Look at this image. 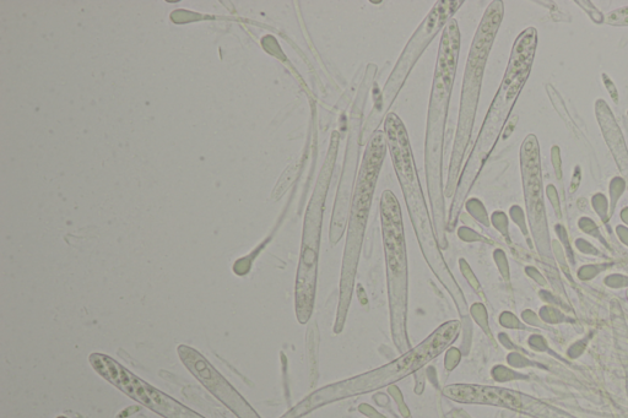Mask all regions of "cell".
Returning a JSON list of instances; mask_svg holds the SVG:
<instances>
[{"mask_svg": "<svg viewBox=\"0 0 628 418\" xmlns=\"http://www.w3.org/2000/svg\"><path fill=\"white\" fill-rule=\"evenodd\" d=\"M89 361L99 376L106 379L113 387L121 390L128 398L137 401L138 404L145 406L146 409L157 415L164 418H205L189 407L178 403L171 396L162 393L161 390L154 388L153 385L144 382L143 379L135 376L110 356L92 354Z\"/></svg>", "mask_w": 628, "mask_h": 418, "instance_id": "cell-10", "label": "cell"}, {"mask_svg": "<svg viewBox=\"0 0 628 418\" xmlns=\"http://www.w3.org/2000/svg\"><path fill=\"white\" fill-rule=\"evenodd\" d=\"M464 5L463 0H440L435 3L429 14L421 21L418 29L410 37L408 43L395 63L391 75L384 84L380 95H378L372 111L368 114L366 121L362 124L361 145H367L372 135L380 130L381 124L388 116L389 111L398 99L400 91L404 88L406 80L413 72L416 63L419 62L422 54L431 45L441 31L453 19L458 10Z\"/></svg>", "mask_w": 628, "mask_h": 418, "instance_id": "cell-9", "label": "cell"}, {"mask_svg": "<svg viewBox=\"0 0 628 418\" xmlns=\"http://www.w3.org/2000/svg\"><path fill=\"white\" fill-rule=\"evenodd\" d=\"M380 210L392 339L395 349L403 355L410 350L408 338L409 263L402 206L392 190L387 189L382 193Z\"/></svg>", "mask_w": 628, "mask_h": 418, "instance_id": "cell-7", "label": "cell"}, {"mask_svg": "<svg viewBox=\"0 0 628 418\" xmlns=\"http://www.w3.org/2000/svg\"><path fill=\"white\" fill-rule=\"evenodd\" d=\"M502 19L503 3L492 2L487 7L478 30L475 32L474 40L471 42L468 61L464 70L462 95H460L456 139H454L451 161H449L445 189V197L447 198H452L456 194L465 154H467L471 134H473L487 59H489Z\"/></svg>", "mask_w": 628, "mask_h": 418, "instance_id": "cell-6", "label": "cell"}, {"mask_svg": "<svg viewBox=\"0 0 628 418\" xmlns=\"http://www.w3.org/2000/svg\"><path fill=\"white\" fill-rule=\"evenodd\" d=\"M447 398L465 404H489L519 409L521 399L510 390L481 387V385H451L445 389Z\"/></svg>", "mask_w": 628, "mask_h": 418, "instance_id": "cell-13", "label": "cell"}, {"mask_svg": "<svg viewBox=\"0 0 628 418\" xmlns=\"http://www.w3.org/2000/svg\"><path fill=\"white\" fill-rule=\"evenodd\" d=\"M460 45V29L457 19L449 21L442 31L438 47L435 74L427 111L425 138V172L432 209L433 227L441 248H447V216L445 186H443V156L449 105H451L454 81H456Z\"/></svg>", "mask_w": 628, "mask_h": 418, "instance_id": "cell-1", "label": "cell"}, {"mask_svg": "<svg viewBox=\"0 0 628 418\" xmlns=\"http://www.w3.org/2000/svg\"><path fill=\"white\" fill-rule=\"evenodd\" d=\"M376 70L375 64L368 65L354 103L353 112H351L348 148H346L343 172H341L337 199H335L334 204L332 226H330V242L334 246L341 240L346 225H348L350 193L354 192V177L361 146L362 124H364L362 114H364L368 92H370L373 79H375Z\"/></svg>", "mask_w": 628, "mask_h": 418, "instance_id": "cell-11", "label": "cell"}, {"mask_svg": "<svg viewBox=\"0 0 628 418\" xmlns=\"http://www.w3.org/2000/svg\"><path fill=\"white\" fill-rule=\"evenodd\" d=\"M387 138L383 130H377L366 145L359 172H357L353 197H351L346 242L341 265L340 300L335 320V334L341 333L353 298L357 268L373 197L387 156Z\"/></svg>", "mask_w": 628, "mask_h": 418, "instance_id": "cell-5", "label": "cell"}, {"mask_svg": "<svg viewBox=\"0 0 628 418\" xmlns=\"http://www.w3.org/2000/svg\"><path fill=\"white\" fill-rule=\"evenodd\" d=\"M339 140L338 133L334 132L330 138L327 156L319 171L310 203L307 205L305 222H303L300 262L295 287L296 317L301 324H306L311 319L314 301H316L324 209H326L330 181H332L335 162H337Z\"/></svg>", "mask_w": 628, "mask_h": 418, "instance_id": "cell-8", "label": "cell"}, {"mask_svg": "<svg viewBox=\"0 0 628 418\" xmlns=\"http://www.w3.org/2000/svg\"><path fill=\"white\" fill-rule=\"evenodd\" d=\"M383 126L395 175L402 188L406 208H408L415 235L418 237L422 255L432 273L453 298L460 316L465 317L469 312L468 302L449 270L440 244H438L435 227H433L424 192H422L408 130L398 114L392 112L384 119Z\"/></svg>", "mask_w": 628, "mask_h": 418, "instance_id": "cell-2", "label": "cell"}, {"mask_svg": "<svg viewBox=\"0 0 628 418\" xmlns=\"http://www.w3.org/2000/svg\"><path fill=\"white\" fill-rule=\"evenodd\" d=\"M537 46V32L528 29L522 32L514 43L510 63L506 70L500 89H498L490 110L487 112L483 126L480 128L478 139L471 149L467 162L460 173L456 194H454L451 210L447 221L448 231L457 225L460 211L465 200L469 197L476 179L494 150L503 127L510 117L514 103L527 81Z\"/></svg>", "mask_w": 628, "mask_h": 418, "instance_id": "cell-3", "label": "cell"}, {"mask_svg": "<svg viewBox=\"0 0 628 418\" xmlns=\"http://www.w3.org/2000/svg\"><path fill=\"white\" fill-rule=\"evenodd\" d=\"M460 329H462V325L458 320H451V322L442 324L421 344L400 355L397 360L377 368L375 371L319 389L307 396L305 400H302L299 405L281 418H301L324 405L353 398L356 395L372 393L377 389L397 383L410 374L418 372L427 363L443 354L458 339Z\"/></svg>", "mask_w": 628, "mask_h": 418, "instance_id": "cell-4", "label": "cell"}, {"mask_svg": "<svg viewBox=\"0 0 628 418\" xmlns=\"http://www.w3.org/2000/svg\"><path fill=\"white\" fill-rule=\"evenodd\" d=\"M178 355L189 372L238 418H261L237 393V390L198 351L192 347L181 345L178 347Z\"/></svg>", "mask_w": 628, "mask_h": 418, "instance_id": "cell-12", "label": "cell"}, {"mask_svg": "<svg viewBox=\"0 0 628 418\" xmlns=\"http://www.w3.org/2000/svg\"><path fill=\"white\" fill-rule=\"evenodd\" d=\"M606 23L611 25H628V8H622L610 13Z\"/></svg>", "mask_w": 628, "mask_h": 418, "instance_id": "cell-14", "label": "cell"}]
</instances>
